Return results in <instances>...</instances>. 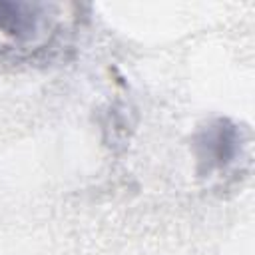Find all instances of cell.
<instances>
[{"label":"cell","instance_id":"cell-1","mask_svg":"<svg viewBox=\"0 0 255 255\" xmlns=\"http://www.w3.org/2000/svg\"><path fill=\"white\" fill-rule=\"evenodd\" d=\"M241 129L227 118L207 122L193 137V151L201 175L229 167L241 153Z\"/></svg>","mask_w":255,"mask_h":255},{"label":"cell","instance_id":"cell-2","mask_svg":"<svg viewBox=\"0 0 255 255\" xmlns=\"http://www.w3.org/2000/svg\"><path fill=\"white\" fill-rule=\"evenodd\" d=\"M40 18H42L40 4L0 0V32L16 40L32 38L40 26Z\"/></svg>","mask_w":255,"mask_h":255}]
</instances>
